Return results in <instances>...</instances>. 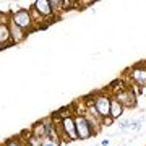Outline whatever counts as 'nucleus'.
Masks as SVG:
<instances>
[{
	"label": "nucleus",
	"instance_id": "nucleus-3",
	"mask_svg": "<svg viewBox=\"0 0 146 146\" xmlns=\"http://www.w3.org/2000/svg\"><path fill=\"white\" fill-rule=\"evenodd\" d=\"M84 102H86V109L83 110L81 115H83L84 119H86V122L89 123L91 130H93V135H98L102 130V117L98 114V110L91 106V102L88 99H84Z\"/></svg>",
	"mask_w": 146,
	"mask_h": 146
},
{
	"label": "nucleus",
	"instance_id": "nucleus-20",
	"mask_svg": "<svg viewBox=\"0 0 146 146\" xmlns=\"http://www.w3.org/2000/svg\"><path fill=\"white\" fill-rule=\"evenodd\" d=\"M109 145V140H102L101 141V146H107Z\"/></svg>",
	"mask_w": 146,
	"mask_h": 146
},
{
	"label": "nucleus",
	"instance_id": "nucleus-6",
	"mask_svg": "<svg viewBox=\"0 0 146 146\" xmlns=\"http://www.w3.org/2000/svg\"><path fill=\"white\" fill-rule=\"evenodd\" d=\"M128 73H130V78H131L133 83L141 86V88H146V65L138 63V65H135Z\"/></svg>",
	"mask_w": 146,
	"mask_h": 146
},
{
	"label": "nucleus",
	"instance_id": "nucleus-14",
	"mask_svg": "<svg viewBox=\"0 0 146 146\" xmlns=\"http://www.w3.org/2000/svg\"><path fill=\"white\" fill-rule=\"evenodd\" d=\"M49 5H50V8H52L54 15L63 11V0H49Z\"/></svg>",
	"mask_w": 146,
	"mask_h": 146
},
{
	"label": "nucleus",
	"instance_id": "nucleus-13",
	"mask_svg": "<svg viewBox=\"0 0 146 146\" xmlns=\"http://www.w3.org/2000/svg\"><path fill=\"white\" fill-rule=\"evenodd\" d=\"M42 141H44V140H41V138L31 135V131L28 130L26 131V138L23 140V145H25V146H42Z\"/></svg>",
	"mask_w": 146,
	"mask_h": 146
},
{
	"label": "nucleus",
	"instance_id": "nucleus-9",
	"mask_svg": "<svg viewBox=\"0 0 146 146\" xmlns=\"http://www.w3.org/2000/svg\"><path fill=\"white\" fill-rule=\"evenodd\" d=\"M8 29H10V39H11V42H13V46H18V44L26 41L28 34L23 31L20 26H16L11 20L8 21Z\"/></svg>",
	"mask_w": 146,
	"mask_h": 146
},
{
	"label": "nucleus",
	"instance_id": "nucleus-16",
	"mask_svg": "<svg viewBox=\"0 0 146 146\" xmlns=\"http://www.w3.org/2000/svg\"><path fill=\"white\" fill-rule=\"evenodd\" d=\"M119 128L120 130H127V128H131V120L130 119H123L119 122Z\"/></svg>",
	"mask_w": 146,
	"mask_h": 146
},
{
	"label": "nucleus",
	"instance_id": "nucleus-10",
	"mask_svg": "<svg viewBox=\"0 0 146 146\" xmlns=\"http://www.w3.org/2000/svg\"><path fill=\"white\" fill-rule=\"evenodd\" d=\"M123 112H125V109H123V107H122V104H120V102H117V99H115L114 96H112V99H110V110H109V115L115 120V122H117L119 119H122Z\"/></svg>",
	"mask_w": 146,
	"mask_h": 146
},
{
	"label": "nucleus",
	"instance_id": "nucleus-17",
	"mask_svg": "<svg viewBox=\"0 0 146 146\" xmlns=\"http://www.w3.org/2000/svg\"><path fill=\"white\" fill-rule=\"evenodd\" d=\"M115 123V120L110 117V115H107V117H104L102 119V127H112Z\"/></svg>",
	"mask_w": 146,
	"mask_h": 146
},
{
	"label": "nucleus",
	"instance_id": "nucleus-11",
	"mask_svg": "<svg viewBox=\"0 0 146 146\" xmlns=\"http://www.w3.org/2000/svg\"><path fill=\"white\" fill-rule=\"evenodd\" d=\"M29 131H31V135L37 136V138H41V140H46V127L42 123V119L37 120L36 123H33Z\"/></svg>",
	"mask_w": 146,
	"mask_h": 146
},
{
	"label": "nucleus",
	"instance_id": "nucleus-4",
	"mask_svg": "<svg viewBox=\"0 0 146 146\" xmlns=\"http://www.w3.org/2000/svg\"><path fill=\"white\" fill-rule=\"evenodd\" d=\"M114 98L117 99V102L122 104L123 109H135L136 104H138V96L130 86H127L125 89L119 91L117 94H114Z\"/></svg>",
	"mask_w": 146,
	"mask_h": 146
},
{
	"label": "nucleus",
	"instance_id": "nucleus-2",
	"mask_svg": "<svg viewBox=\"0 0 146 146\" xmlns=\"http://www.w3.org/2000/svg\"><path fill=\"white\" fill-rule=\"evenodd\" d=\"M10 20L15 23L16 26H20L23 31L26 33V34L36 31V26H34L31 16H29L28 8H18V10H15V11L11 10L10 11Z\"/></svg>",
	"mask_w": 146,
	"mask_h": 146
},
{
	"label": "nucleus",
	"instance_id": "nucleus-15",
	"mask_svg": "<svg viewBox=\"0 0 146 146\" xmlns=\"http://www.w3.org/2000/svg\"><path fill=\"white\" fill-rule=\"evenodd\" d=\"M2 146H25V145H23V141H21L20 136H15V138H8V140H5Z\"/></svg>",
	"mask_w": 146,
	"mask_h": 146
},
{
	"label": "nucleus",
	"instance_id": "nucleus-5",
	"mask_svg": "<svg viewBox=\"0 0 146 146\" xmlns=\"http://www.w3.org/2000/svg\"><path fill=\"white\" fill-rule=\"evenodd\" d=\"M73 120H75V130H76V138L81 141L84 140H89V138H93V130H91V127L89 123L86 122L81 114H73Z\"/></svg>",
	"mask_w": 146,
	"mask_h": 146
},
{
	"label": "nucleus",
	"instance_id": "nucleus-12",
	"mask_svg": "<svg viewBox=\"0 0 146 146\" xmlns=\"http://www.w3.org/2000/svg\"><path fill=\"white\" fill-rule=\"evenodd\" d=\"M11 42L10 39V29H8V23H0V47Z\"/></svg>",
	"mask_w": 146,
	"mask_h": 146
},
{
	"label": "nucleus",
	"instance_id": "nucleus-7",
	"mask_svg": "<svg viewBox=\"0 0 146 146\" xmlns=\"http://www.w3.org/2000/svg\"><path fill=\"white\" fill-rule=\"evenodd\" d=\"M42 123L46 127V141L60 145V138H58V135H57L55 123H54V120L50 119V115H49V117H44V119H42Z\"/></svg>",
	"mask_w": 146,
	"mask_h": 146
},
{
	"label": "nucleus",
	"instance_id": "nucleus-18",
	"mask_svg": "<svg viewBox=\"0 0 146 146\" xmlns=\"http://www.w3.org/2000/svg\"><path fill=\"white\" fill-rule=\"evenodd\" d=\"M143 123V119H136V120H131V130H138L140 125Z\"/></svg>",
	"mask_w": 146,
	"mask_h": 146
},
{
	"label": "nucleus",
	"instance_id": "nucleus-19",
	"mask_svg": "<svg viewBox=\"0 0 146 146\" xmlns=\"http://www.w3.org/2000/svg\"><path fill=\"white\" fill-rule=\"evenodd\" d=\"M42 146H55V143H50V141H42Z\"/></svg>",
	"mask_w": 146,
	"mask_h": 146
},
{
	"label": "nucleus",
	"instance_id": "nucleus-1",
	"mask_svg": "<svg viewBox=\"0 0 146 146\" xmlns=\"http://www.w3.org/2000/svg\"><path fill=\"white\" fill-rule=\"evenodd\" d=\"M86 99L91 102V106L98 110V114H99L102 119L109 115L110 99H112V96H110L109 91H98V93H93L89 98H86Z\"/></svg>",
	"mask_w": 146,
	"mask_h": 146
},
{
	"label": "nucleus",
	"instance_id": "nucleus-8",
	"mask_svg": "<svg viewBox=\"0 0 146 146\" xmlns=\"http://www.w3.org/2000/svg\"><path fill=\"white\" fill-rule=\"evenodd\" d=\"M33 7L36 8V11L44 18V20H47V23H50V21H52L50 18L55 16L52 8H50V5H49V0H36V2L33 3ZM55 18H57V16H55Z\"/></svg>",
	"mask_w": 146,
	"mask_h": 146
}]
</instances>
